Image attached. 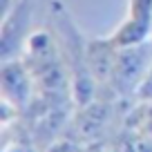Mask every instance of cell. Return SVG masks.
Here are the masks:
<instances>
[{
  "instance_id": "cell-7",
  "label": "cell",
  "mask_w": 152,
  "mask_h": 152,
  "mask_svg": "<svg viewBox=\"0 0 152 152\" xmlns=\"http://www.w3.org/2000/svg\"><path fill=\"white\" fill-rule=\"evenodd\" d=\"M85 150H87L85 145H78V143L69 141V139H58V141L52 143L45 152H85Z\"/></svg>"
},
{
  "instance_id": "cell-1",
  "label": "cell",
  "mask_w": 152,
  "mask_h": 152,
  "mask_svg": "<svg viewBox=\"0 0 152 152\" xmlns=\"http://www.w3.org/2000/svg\"><path fill=\"white\" fill-rule=\"evenodd\" d=\"M152 69V40H145L134 47H119L116 61H114L112 78H110V92L116 99H130L134 96L137 87Z\"/></svg>"
},
{
  "instance_id": "cell-4",
  "label": "cell",
  "mask_w": 152,
  "mask_h": 152,
  "mask_svg": "<svg viewBox=\"0 0 152 152\" xmlns=\"http://www.w3.org/2000/svg\"><path fill=\"white\" fill-rule=\"evenodd\" d=\"M29 34H31V0H16V5L7 14H2V29H0L2 61L18 58L23 54Z\"/></svg>"
},
{
  "instance_id": "cell-3",
  "label": "cell",
  "mask_w": 152,
  "mask_h": 152,
  "mask_svg": "<svg viewBox=\"0 0 152 152\" xmlns=\"http://www.w3.org/2000/svg\"><path fill=\"white\" fill-rule=\"evenodd\" d=\"M0 92L2 101L16 107L18 112H25L36 99V83L29 65L23 56L2 61L0 67Z\"/></svg>"
},
{
  "instance_id": "cell-2",
  "label": "cell",
  "mask_w": 152,
  "mask_h": 152,
  "mask_svg": "<svg viewBox=\"0 0 152 152\" xmlns=\"http://www.w3.org/2000/svg\"><path fill=\"white\" fill-rule=\"evenodd\" d=\"M110 119H112V101L94 99L87 105H78L72 112V119L65 128L63 139H69L85 148L94 143H103Z\"/></svg>"
},
{
  "instance_id": "cell-6",
  "label": "cell",
  "mask_w": 152,
  "mask_h": 152,
  "mask_svg": "<svg viewBox=\"0 0 152 152\" xmlns=\"http://www.w3.org/2000/svg\"><path fill=\"white\" fill-rule=\"evenodd\" d=\"M116 52H119V47L110 40V36L87 40V63H90V72L96 78L99 87L110 85L114 61H116Z\"/></svg>"
},
{
  "instance_id": "cell-8",
  "label": "cell",
  "mask_w": 152,
  "mask_h": 152,
  "mask_svg": "<svg viewBox=\"0 0 152 152\" xmlns=\"http://www.w3.org/2000/svg\"><path fill=\"white\" fill-rule=\"evenodd\" d=\"M85 152H112V148H107L105 143H94V145H90Z\"/></svg>"
},
{
  "instance_id": "cell-5",
  "label": "cell",
  "mask_w": 152,
  "mask_h": 152,
  "mask_svg": "<svg viewBox=\"0 0 152 152\" xmlns=\"http://www.w3.org/2000/svg\"><path fill=\"white\" fill-rule=\"evenodd\" d=\"M152 34V0H130L128 18L110 36L116 47H134L150 40Z\"/></svg>"
}]
</instances>
